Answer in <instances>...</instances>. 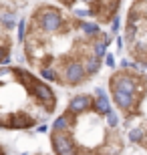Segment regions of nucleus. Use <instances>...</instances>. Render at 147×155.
Segmentation results:
<instances>
[{
    "label": "nucleus",
    "mask_w": 147,
    "mask_h": 155,
    "mask_svg": "<svg viewBox=\"0 0 147 155\" xmlns=\"http://www.w3.org/2000/svg\"><path fill=\"white\" fill-rule=\"evenodd\" d=\"M22 63L58 91H77L101 75L111 45L109 28L62 8L34 0L18 24Z\"/></svg>",
    "instance_id": "nucleus-1"
},
{
    "label": "nucleus",
    "mask_w": 147,
    "mask_h": 155,
    "mask_svg": "<svg viewBox=\"0 0 147 155\" xmlns=\"http://www.w3.org/2000/svg\"><path fill=\"white\" fill-rule=\"evenodd\" d=\"M46 127L48 149L57 155H111L127 149L117 113L101 87L77 89Z\"/></svg>",
    "instance_id": "nucleus-2"
},
{
    "label": "nucleus",
    "mask_w": 147,
    "mask_h": 155,
    "mask_svg": "<svg viewBox=\"0 0 147 155\" xmlns=\"http://www.w3.org/2000/svg\"><path fill=\"white\" fill-rule=\"evenodd\" d=\"M61 109V91L26 64H0V133H32Z\"/></svg>",
    "instance_id": "nucleus-3"
},
{
    "label": "nucleus",
    "mask_w": 147,
    "mask_h": 155,
    "mask_svg": "<svg viewBox=\"0 0 147 155\" xmlns=\"http://www.w3.org/2000/svg\"><path fill=\"white\" fill-rule=\"evenodd\" d=\"M107 95L127 145L147 153V69L121 64L107 77Z\"/></svg>",
    "instance_id": "nucleus-4"
},
{
    "label": "nucleus",
    "mask_w": 147,
    "mask_h": 155,
    "mask_svg": "<svg viewBox=\"0 0 147 155\" xmlns=\"http://www.w3.org/2000/svg\"><path fill=\"white\" fill-rule=\"evenodd\" d=\"M121 45L129 64L147 69V0H127Z\"/></svg>",
    "instance_id": "nucleus-5"
},
{
    "label": "nucleus",
    "mask_w": 147,
    "mask_h": 155,
    "mask_svg": "<svg viewBox=\"0 0 147 155\" xmlns=\"http://www.w3.org/2000/svg\"><path fill=\"white\" fill-rule=\"evenodd\" d=\"M52 2H57L62 8H67L75 14H81L109 30L117 24L119 16H121V8L125 4V0H52Z\"/></svg>",
    "instance_id": "nucleus-6"
},
{
    "label": "nucleus",
    "mask_w": 147,
    "mask_h": 155,
    "mask_svg": "<svg viewBox=\"0 0 147 155\" xmlns=\"http://www.w3.org/2000/svg\"><path fill=\"white\" fill-rule=\"evenodd\" d=\"M20 8L0 0V64L8 63L18 42Z\"/></svg>",
    "instance_id": "nucleus-7"
},
{
    "label": "nucleus",
    "mask_w": 147,
    "mask_h": 155,
    "mask_svg": "<svg viewBox=\"0 0 147 155\" xmlns=\"http://www.w3.org/2000/svg\"><path fill=\"white\" fill-rule=\"evenodd\" d=\"M4 2H8V4H14L16 8H24V6H28L30 2H34V0H4Z\"/></svg>",
    "instance_id": "nucleus-8"
},
{
    "label": "nucleus",
    "mask_w": 147,
    "mask_h": 155,
    "mask_svg": "<svg viewBox=\"0 0 147 155\" xmlns=\"http://www.w3.org/2000/svg\"><path fill=\"white\" fill-rule=\"evenodd\" d=\"M2 153H8V145L0 141V155H2Z\"/></svg>",
    "instance_id": "nucleus-9"
}]
</instances>
